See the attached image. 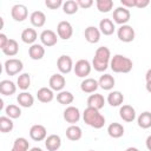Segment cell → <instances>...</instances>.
<instances>
[{
    "instance_id": "cell-42",
    "label": "cell",
    "mask_w": 151,
    "mask_h": 151,
    "mask_svg": "<svg viewBox=\"0 0 151 151\" xmlns=\"http://www.w3.org/2000/svg\"><path fill=\"white\" fill-rule=\"evenodd\" d=\"M77 2L79 5V7H81V8H88V7H91L93 5L92 0H78Z\"/></svg>"
},
{
    "instance_id": "cell-16",
    "label": "cell",
    "mask_w": 151,
    "mask_h": 151,
    "mask_svg": "<svg viewBox=\"0 0 151 151\" xmlns=\"http://www.w3.org/2000/svg\"><path fill=\"white\" fill-rule=\"evenodd\" d=\"M104 104H105V99L101 94L99 93H94V94H91L88 98H87V106L88 107H93V109H97V110H100L101 107H104Z\"/></svg>"
},
{
    "instance_id": "cell-9",
    "label": "cell",
    "mask_w": 151,
    "mask_h": 151,
    "mask_svg": "<svg viewBox=\"0 0 151 151\" xmlns=\"http://www.w3.org/2000/svg\"><path fill=\"white\" fill-rule=\"evenodd\" d=\"M57 66L61 73H70L73 67V61L70 55H60L57 60Z\"/></svg>"
},
{
    "instance_id": "cell-51",
    "label": "cell",
    "mask_w": 151,
    "mask_h": 151,
    "mask_svg": "<svg viewBox=\"0 0 151 151\" xmlns=\"http://www.w3.org/2000/svg\"><path fill=\"white\" fill-rule=\"evenodd\" d=\"M2 27H4V19L0 18V28H2Z\"/></svg>"
},
{
    "instance_id": "cell-15",
    "label": "cell",
    "mask_w": 151,
    "mask_h": 151,
    "mask_svg": "<svg viewBox=\"0 0 151 151\" xmlns=\"http://www.w3.org/2000/svg\"><path fill=\"white\" fill-rule=\"evenodd\" d=\"M65 78L64 76L59 74V73H55L53 76H51L50 78V87L54 91H61L65 86Z\"/></svg>"
},
{
    "instance_id": "cell-8",
    "label": "cell",
    "mask_w": 151,
    "mask_h": 151,
    "mask_svg": "<svg viewBox=\"0 0 151 151\" xmlns=\"http://www.w3.org/2000/svg\"><path fill=\"white\" fill-rule=\"evenodd\" d=\"M57 32H58V35L59 38L64 39V40H67L72 37L73 34V28H72V25L68 22V21H60L57 26Z\"/></svg>"
},
{
    "instance_id": "cell-50",
    "label": "cell",
    "mask_w": 151,
    "mask_h": 151,
    "mask_svg": "<svg viewBox=\"0 0 151 151\" xmlns=\"http://www.w3.org/2000/svg\"><path fill=\"white\" fill-rule=\"evenodd\" d=\"M29 151H42V150H41L40 147H32Z\"/></svg>"
},
{
    "instance_id": "cell-18",
    "label": "cell",
    "mask_w": 151,
    "mask_h": 151,
    "mask_svg": "<svg viewBox=\"0 0 151 151\" xmlns=\"http://www.w3.org/2000/svg\"><path fill=\"white\" fill-rule=\"evenodd\" d=\"M28 54H29V58L31 59H33V60H40L45 55V48L41 45H39V44H33L28 48Z\"/></svg>"
},
{
    "instance_id": "cell-19",
    "label": "cell",
    "mask_w": 151,
    "mask_h": 151,
    "mask_svg": "<svg viewBox=\"0 0 151 151\" xmlns=\"http://www.w3.org/2000/svg\"><path fill=\"white\" fill-rule=\"evenodd\" d=\"M45 145H46V149L48 151H57L61 145V139L58 134H50L46 138Z\"/></svg>"
},
{
    "instance_id": "cell-25",
    "label": "cell",
    "mask_w": 151,
    "mask_h": 151,
    "mask_svg": "<svg viewBox=\"0 0 151 151\" xmlns=\"http://www.w3.org/2000/svg\"><path fill=\"white\" fill-rule=\"evenodd\" d=\"M17 100H18L19 105L22 106V107H31L33 105V103H34L33 96L31 93H28V92H21V93H19Z\"/></svg>"
},
{
    "instance_id": "cell-7",
    "label": "cell",
    "mask_w": 151,
    "mask_h": 151,
    "mask_svg": "<svg viewBox=\"0 0 151 151\" xmlns=\"http://www.w3.org/2000/svg\"><path fill=\"white\" fill-rule=\"evenodd\" d=\"M11 15L15 21H24L28 15L27 7L25 5H22V4H17V5H14L12 7Z\"/></svg>"
},
{
    "instance_id": "cell-41",
    "label": "cell",
    "mask_w": 151,
    "mask_h": 151,
    "mask_svg": "<svg viewBox=\"0 0 151 151\" xmlns=\"http://www.w3.org/2000/svg\"><path fill=\"white\" fill-rule=\"evenodd\" d=\"M45 5L51 9H57L58 7H60L63 5V1L61 0H46Z\"/></svg>"
},
{
    "instance_id": "cell-13",
    "label": "cell",
    "mask_w": 151,
    "mask_h": 151,
    "mask_svg": "<svg viewBox=\"0 0 151 151\" xmlns=\"http://www.w3.org/2000/svg\"><path fill=\"white\" fill-rule=\"evenodd\" d=\"M84 35H85V39L91 42V44H96L99 41L100 39V31L96 27V26H88L85 28V32H84Z\"/></svg>"
},
{
    "instance_id": "cell-39",
    "label": "cell",
    "mask_w": 151,
    "mask_h": 151,
    "mask_svg": "<svg viewBox=\"0 0 151 151\" xmlns=\"http://www.w3.org/2000/svg\"><path fill=\"white\" fill-rule=\"evenodd\" d=\"M6 114L12 119H17L21 116V110H20L19 106H17L14 104H11L6 107Z\"/></svg>"
},
{
    "instance_id": "cell-3",
    "label": "cell",
    "mask_w": 151,
    "mask_h": 151,
    "mask_svg": "<svg viewBox=\"0 0 151 151\" xmlns=\"http://www.w3.org/2000/svg\"><path fill=\"white\" fill-rule=\"evenodd\" d=\"M22 61L17 58H11L5 63V70L8 76H15L22 70Z\"/></svg>"
},
{
    "instance_id": "cell-23",
    "label": "cell",
    "mask_w": 151,
    "mask_h": 151,
    "mask_svg": "<svg viewBox=\"0 0 151 151\" xmlns=\"http://www.w3.org/2000/svg\"><path fill=\"white\" fill-rule=\"evenodd\" d=\"M110 57H111L110 50H109L106 46H100V47L97 48L93 59H96V60H98V61H103V63H109Z\"/></svg>"
},
{
    "instance_id": "cell-30",
    "label": "cell",
    "mask_w": 151,
    "mask_h": 151,
    "mask_svg": "<svg viewBox=\"0 0 151 151\" xmlns=\"http://www.w3.org/2000/svg\"><path fill=\"white\" fill-rule=\"evenodd\" d=\"M18 51H19V45H18V42H17L15 39H9L8 42H7V45L2 48V52L6 55H8V57L15 55L18 53Z\"/></svg>"
},
{
    "instance_id": "cell-20",
    "label": "cell",
    "mask_w": 151,
    "mask_h": 151,
    "mask_svg": "<svg viewBox=\"0 0 151 151\" xmlns=\"http://www.w3.org/2000/svg\"><path fill=\"white\" fill-rule=\"evenodd\" d=\"M37 98L39 101L41 103H50L53 100V92H52V88H48V87H41L38 90L37 92Z\"/></svg>"
},
{
    "instance_id": "cell-31",
    "label": "cell",
    "mask_w": 151,
    "mask_h": 151,
    "mask_svg": "<svg viewBox=\"0 0 151 151\" xmlns=\"http://www.w3.org/2000/svg\"><path fill=\"white\" fill-rule=\"evenodd\" d=\"M107 101H109V104H110L111 106H119V105H122L123 101H124V96H123V93L119 92V91H113V92H111V93L109 94Z\"/></svg>"
},
{
    "instance_id": "cell-33",
    "label": "cell",
    "mask_w": 151,
    "mask_h": 151,
    "mask_svg": "<svg viewBox=\"0 0 151 151\" xmlns=\"http://www.w3.org/2000/svg\"><path fill=\"white\" fill-rule=\"evenodd\" d=\"M138 125L142 129H149L151 127V112L145 111L139 114L138 117Z\"/></svg>"
},
{
    "instance_id": "cell-11",
    "label": "cell",
    "mask_w": 151,
    "mask_h": 151,
    "mask_svg": "<svg viewBox=\"0 0 151 151\" xmlns=\"http://www.w3.org/2000/svg\"><path fill=\"white\" fill-rule=\"evenodd\" d=\"M64 119L67 123L74 125V123H78V120L80 119V112H79V110L76 106H68V107H66L65 111H64Z\"/></svg>"
},
{
    "instance_id": "cell-35",
    "label": "cell",
    "mask_w": 151,
    "mask_h": 151,
    "mask_svg": "<svg viewBox=\"0 0 151 151\" xmlns=\"http://www.w3.org/2000/svg\"><path fill=\"white\" fill-rule=\"evenodd\" d=\"M13 122L9 117H0V131L6 133V132H11L13 130Z\"/></svg>"
},
{
    "instance_id": "cell-5",
    "label": "cell",
    "mask_w": 151,
    "mask_h": 151,
    "mask_svg": "<svg viewBox=\"0 0 151 151\" xmlns=\"http://www.w3.org/2000/svg\"><path fill=\"white\" fill-rule=\"evenodd\" d=\"M117 34H118L119 40H122L123 42H131V41H133V39L136 37L134 29L132 28V26H129V25L120 26Z\"/></svg>"
},
{
    "instance_id": "cell-22",
    "label": "cell",
    "mask_w": 151,
    "mask_h": 151,
    "mask_svg": "<svg viewBox=\"0 0 151 151\" xmlns=\"http://www.w3.org/2000/svg\"><path fill=\"white\" fill-rule=\"evenodd\" d=\"M17 86L11 80H1L0 81V93L4 96H12L15 93Z\"/></svg>"
},
{
    "instance_id": "cell-48",
    "label": "cell",
    "mask_w": 151,
    "mask_h": 151,
    "mask_svg": "<svg viewBox=\"0 0 151 151\" xmlns=\"http://www.w3.org/2000/svg\"><path fill=\"white\" fill-rule=\"evenodd\" d=\"M146 90H147V92L151 93V81H146Z\"/></svg>"
},
{
    "instance_id": "cell-29",
    "label": "cell",
    "mask_w": 151,
    "mask_h": 151,
    "mask_svg": "<svg viewBox=\"0 0 151 151\" xmlns=\"http://www.w3.org/2000/svg\"><path fill=\"white\" fill-rule=\"evenodd\" d=\"M38 38V34L34 28H25L21 32V40L26 44H33Z\"/></svg>"
},
{
    "instance_id": "cell-2",
    "label": "cell",
    "mask_w": 151,
    "mask_h": 151,
    "mask_svg": "<svg viewBox=\"0 0 151 151\" xmlns=\"http://www.w3.org/2000/svg\"><path fill=\"white\" fill-rule=\"evenodd\" d=\"M111 68L116 73H129L132 70V60L125 55L122 54H116L111 59Z\"/></svg>"
},
{
    "instance_id": "cell-6",
    "label": "cell",
    "mask_w": 151,
    "mask_h": 151,
    "mask_svg": "<svg viewBox=\"0 0 151 151\" xmlns=\"http://www.w3.org/2000/svg\"><path fill=\"white\" fill-rule=\"evenodd\" d=\"M130 11L126 7H117L113 11V20L114 22L119 24V25H125L129 20H130Z\"/></svg>"
},
{
    "instance_id": "cell-46",
    "label": "cell",
    "mask_w": 151,
    "mask_h": 151,
    "mask_svg": "<svg viewBox=\"0 0 151 151\" xmlns=\"http://www.w3.org/2000/svg\"><path fill=\"white\" fill-rule=\"evenodd\" d=\"M146 147H147L149 151H151V136H149L146 138Z\"/></svg>"
},
{
    "instance_id": "cell-37",
    "label": "cell",
    "mask_w": 151,
    "mask_h": 151,
    "mask_svg": "<svg viewBox=\"0 0 151 151\" xmlns=\"http://www.w3.org/2000/svg\"><path fill=\"white\" fill-rule=\"evenodd\" d=\"M18 86L21 90H27L31 85V77L28 73H22L18 77Z\"/></svg>"
},
{
    "instance_id": "cell-34",
    "label": "cell",
    "mask_w": 151,
    "mask_h": 151,
    "mask_svg": "<svg viewBox=\"0 0 151 151\" xmlns=\"http://www.w3.org/2000/svg\"><path fill=\"white\" fill-rule=\"evenodd\" d=\"M74 97L70 91H60L57 94V100L61 104V105H68L73 101Z\"/></svg>"
},
{
    "instance_id": "cell-44",
    "label": "cell",
    "mask_w": 151,
    "mask_h": 151,
    "mask_svg": "<svg viewBox=\"0 0 151 151\" xmlns=\"http://www.w3.org/2000/svg\"><path fill=\"white\" fill-rule=\"evenodd\" d=\"M8 40H9V39H8L4 33H0V48H1V50L7 45Z\"/></svg>"
},
{
    "instance_id": "cell-52",
    "label": "cell",
    "mask_w": 151,
    "mask_h": 151,
    "mask_svg": "<svg viewBox=\"0 0 151 151\" xmlns=\"http://www.w3.org/2000/svg\"><path fill=\"white\" fill-rule=\"evenodd\" d=\"M12 151H18V150H15V149H12Z\"/></svg>"
},
{
    "instance_id": "cell-53",
    "label": "cell",
    "mask_w": 151,
    "mask_h": 151,
    "mask_svg": "<svg viewBox=\"0 0 151 151\" xmlns=\"http://www.w3.org/2000/svg\"><path fill=\"white\" fill-rule=\"evenodd\" d=\"M88 151H94V150H88Z\"/></svg>"
},
{
    "instance_id": "cell-21",
    "label": "cell",
    "mask_w": 151,
    "mask_h": 151,
    "mask_svg": "<svg viewBox=\"0 0 151 151\" xmlns=\"http://www.w3.org/2000/svg\"><path fill=\"white\" fill-rule=\"evenodd\" d=\"M99 28H100V32L105 35H111L113 34L114 32V24L111 19H101L100 22H99Z\"/></svg>"
},
{
    "instance_id": "cell-36",
    "label": "cell",
    "mask_w": 151,
    "mask_h": 151,
    "mask_svg": "<svg viewBox=\"0 0 151 151\" xmlns=\"http://www.w3.org/2000/svg\"><path fill=\"white\" fill-rule=\"evenodd\" d=\"M113 1L112 0H97V8L101 13H107L112 9Z\"/></svg>"
},
{
    "instance_id": "cell-45",
    "label": "cell",
    "mask_w": 151,
    "mask_h": 151,
    "mask_svg": "<svg viewBox=\"0 0 151 151\" xmlns=\"http://www.w3.org/2000/svg\"><path fill=\"white\" fill-rule=\"evenodd\" d=\"M150 4L149 0H136V7L137 8H144Z\"/></svg>"
},
{
    "instance_id": "cell-10",
    "label": "cell",
    "mask_w": 151,
    "mask_h": 151,
    "mask_svg": "<svg viewBox=\"0 0 151 151\" xmlns=\"http://www.w3.org/2000/svg\"><path fill=\"white\" fill-rule=\"evenodd\" d=\"M46 134H47V131H46V127L44 125H40V124H35L31 127L29 130V137L35 140V142H40L42 139L46 138Z\"/></svg>"
},
{
    "instance_id": "cell-12",
    "label": "cell",
    "mask_w": 151,
    "mask_h": 151,
    "mask_svg": "<svg viewBox=\"0 0 151 151\" xmlns=\"http://www.w3.org/2000/svg\"><path fill=\"white\" fill-rule=\"evenodd\" d=\"M40 40H41V42H42L45 46L51 47V46H54V45L57 44L58 38H57L55 32H53L52 29H45V31H42L41 34H40Z\"/></svg>"
},
{
    "instance_id": "cell-1",
    "label": "cell",
    "mask_w": 151,
    "mask_h": 151,
    "mask_svg": "<svg viewBox=\"0 0 151 151\" xmlns=\"http://www.w3.org/2000/svg\"><path fill=\"white\" fill-rule=\"evenodd\" d=\"M83 119L87 125L94 129H101L105 124V117L99 112V110L88 106L85 109L83 113Z\"/></svg>"
},
{
    "instance_id": "cell-32",
    "label": "cell",
    "mask_w": 151,
    "mask_h": 151,
    "mask_svg": "<svg viewBox=\"0 0 151 151\" xmlns=\"http://www.w3.org/2000/svg\"><path fill=\"white\" fill-rule=\"evenodd\" d=\"M79 9V5L76 0H66L63 4V11L66 14H74Z\"/></svg>"
},
{
    "instance_id": "cell-28",
    "label": "cell",
    "mask_w": 151,
    "mask_h": 151,
    "mask_svg": "<svg viewBox=\"0 0 151 151\" xmlns=\"http://www.w3.org/2000/svg\"><path fill=\"white\" fill-rule=\"evenodd\" d=\"M107 132L112 138H120L124 134V127L119 123H111L107 127Z\"/></svg>"
},
{
    "instance_id": "cell-24",
    "label": "cell",
    "mask_w": 151,
    "mask_h": 151,
    "mask_svg": "<svg viewBox=\"0 0 151 151\" xmlns=\"http://www.w3.org/2000/svg\"><path fill=\"white\" fill-rule=\"evenodd\" d=\"M31 22L33 26L35 27H42L45 25V21H46V15L44 12L41 11H34L32 14H31Z\"/></svg>"
},
{
    "instance_id": "cell-26",
    "label": "cell",
    "mask_w": 151,
    "mask_h": 151,
    "mask_svg": "<svg viewBox=\"0 0 151 151\" xmlns=\"http://www.w3.org/2000/svg\"><path fill=\"white\" fill-rule=\"evenodd\" d=\"M83 136V132H81V129L77 125H71L66 129V137L72 140V142H76V140H79Z\"/></svg>"
},
{
    "instance_id": "cell-40",
    "label": "cell",
    "mask_w": 151,
    "mask_h": 151,
    "mask_svg": "<svg viewBox=\"0 0 151 151\" xmlns=\"http://www.w3.org/2000/svg\"><path fill=\"white\" fill-rule=\"evenodd\" d=\"M92 66L94 67L96 71H98V72H103V71H105V70L107 68L109 63H103V61H98V60L93 59V60H92Z\"/></svg>"
},
{
    "instance_id": "cell-38",
    "label": "cell",
    "mask_w": 151,
    "mask_h": 151,
    "mask_svg": "<svg viewBox=\"0 0 151 151\" xmlns=\"http://www.w3.org/2000/svg\"><path fill=\"white\" fill-rule=\"evenodd\" d=\"M28 146H29V143L24 137L17 138L14 140V144H13V149H15L18 151H27L28 150Z\"/></svg>"
},
{
    "instance_id": "cell-47",
    "label": "cell",
    "mask_w": 151,
    "mask_h": 151,
    "mask_svg": "<svg viewBox=\"0 0 151 151\" xmlns=\"http://www.w3.org/2000/svg\"><path fill=\"white\" fill-rule=\"evenodd\" d=\"M145 78H146V81H151V68L147 70V72L145 74Z\"/></svg>"
},
{
    "instance_id": "cell-14",
    "label": "cell",
    "mask_w": 151,
    "mask_h": 151,
    "mask_svg": "<svg viewBox=\"0 0 151 151\" xmlns=\"http://www.w3.org/2000/svg\"><path fill=\"white\" fill-rule=\"evenodd\" d=\"M119 116L124 122H132L136 118V111L131 105H123L119 110Z\"/></svg>"
},
{
    "instance_id": "cell-27",
    "label": "cell",
    "mask_w": 151,
    "mask_h": 151,
    "mask_svg": "<svg viewBox=\"0 0 151 151\" xmlns=\"http://www.w3.org/2000/svg\"><path fill=\"white\" fill-rule=\"evenodd\" d=\"M99 86L103 88V90H111L113 88L116 81H114V78L111 76V74H103L100 78H99V81H98Z\"/></svg>"
},
{
    "instance_id": "cell-43",
    "label": "cell",
    "mask_w": 151,
    "mask_h": 151,
    "mask_svg": "<svg viewBox=\"0 0 151 151\" xmlns=\"http://www.w3.org/2000/svg\"><path fill=\"white\" fill-rule=\"evenodd\" d=\"M123 7H136V0H122L120 1Z\"/></svg>"
},
{
    "instance_id": "cell-49",
    "label": "cell",
    "mask_w": 151,
    "mask_h": 151,
    "mask_svg": "<svg viewBox=\"0 0 151 151\" xmlns=\"http://www.w3.org/2000/svg\"><path fill=\"white\" fill-rule=\"evenodd\" d=\"M125 151H139L137 147H133V146H130V147H127Z\"/></svg>"
},
{
    "instance_id": "cell-17",
    "label": "cell",
    "mask_w": 151,
    "mask_h": 151,
    "mask_svg": "<svg viewBox=\"0 0 151 151\" xmlns=\"http://www.w3.org/2000/svg\"><path fill=\"white\" fill-rule=\"evenodd\" d=\"M98 86H99L98 81L96 79H93V78H86L80 84V88L85 93H93L94 91H97Z\"/></svg>"
},
{
    "instance_id": "cell-4",
    "label": "cell",
    "mask_w": 151,
    "mask_h": 151,
    "mask_svg": "<svg viewBox=\"0 0 151 151\" xmlns=\"http://www.w3.org/2000/svg\"><path fill=\"white\" fill-rule=\"evenodd\" d=\"M73 70L76 76H78L79 78H85L91 72V64L86 59H80L76 63V65L73 66Z\"/></svg>"
}]
</instances>
